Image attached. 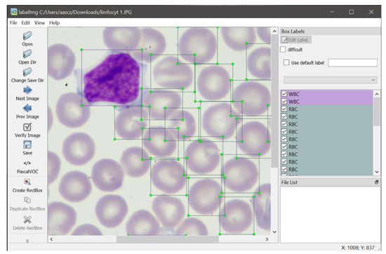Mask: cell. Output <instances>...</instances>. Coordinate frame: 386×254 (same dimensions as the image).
Masks as SVG:
<instances>
[{
    "instance_id": "1",
    "label": "cell",
    "mask_w": 386,
    "mask_h": 254,
    "mask_svg": "<svg viewBox=\"0 0 386 254\" xmlns=\"http://www.w3.org/2000/svg\"><path fill=\"white\" fill-rule=\"evenodd\" d=\"M141 69L129 52L109 54L83 77V94L89 104L127 105L140 94Z\"/></svg>"
},
{
    "instance_id": "2",
    "label": "cell",
    "mask_w": 386,
    "mask_h": 254,
    "mask_svg": "<svg viewBox=\"0 0 386 254\" xmlns=\"http://www.w3.org/2000/svg\"><path fill=\"white\" fill-rule=\"evenodd\" d=\"M180 57L187 63L205 64L214 59L217 53V38L208 27L187 28L178 42Z\"/></svg>"
},
{
    "instance_id": "3",
    "label": "cell",
    "mask_w": 386,
    "mask_h": 254,
    "mask_svg": "<svg viewBox=\"0 0 386 254\" xmlns=\"http://www.w3.org/2000/svg\"><path fill=\"white\" fill-rule=\"evenodd\" d=\"M270 89L262 83L246 80L233 90L232 105L242 117H259L267 113L271 105Z\"/></svg>"
},
{
    "instance_id": "4",
    "label": "cell",
    "mask_w": 386,
    "mask_h": 254,
    "mask_svg": "<svg viewBox=\"0 0 386 254\" xmlns=\"http://www.w3.org/2000/svg\"><path fill=\"white\" fill-rule=\"evenodd\" d=\"M242 116L229 102L220 101L209 106L202 113L201 127L210 137L227 141L236 135Z\"/></svg>"
},
{
    "instance_id": "5",
    "label": "cell",
    "mask_w": 386,
    "mask_h": 254,
    "mask_svg": "<svg viewBox=\"0 0 386 254\" xmlns=\"http://www.w3.org/2000/svg\"><path fill=\"white\" fill-rule=\"evenodd\" d=\"M221 179L225 188L233 193H247L258 186L260 170L252 159L232 157L227 160L221 169Z\"/></svg>"
},
{
    "instance_id": "6",
    "label": "cell",
    "mask_w": 386,
    "mask_h": 254,
    "mask_svg": "<svg viewBox=\"0 0 386 254\" xmlns=\"http://www.w3.org/2000/svg\"><path fill=\"white\" fill-rule=\"evenodd\" d=\"M152 75L159 87L170 90H186L194 79L192 66L175 55H166L158 60L152 68Z\"/></svg>"
},
{
    "instance_id": "7",
    "label": "cell",
    "mask_w": 386,
    "mask_h": 254,
    "mask_svg": "<svg viewBox=\"0 0 386 254\" xmlns=\"http://www.w3.org/2000/svg\"><path fill=\"white\" fill-rule=\"evenodd\" d=\"M236 144L239 152L252 157H261L271 150L272 139L268 126L260 120L242 122L236 132Z\"/></svg>"
},
{
    "instance_id": "8",
    "label": "cell",
    "mask_w": 386,
    "mask_h": 254,
    "mask_svg": "<svg viewBox=\"0 0 386 254\" xmlns=\"http://www.w3.org/2000/svg\"><path fill=\"white\" fill-rule=\"evenodd\" d=\"M184 157L190 172L206 175L214 171L220 165L221 152L215 142L201 138L191 141L186 146Z\"/></svg>"
},
{
    "instance_id": "9",
    "label": "cell",
    "mask_w": 386,
    "mask_h": 254,
    "mask_svg": "<svg viewBox=\"0 0 386 254\" xmlns=\"http://www.w3.org/2000/svg\"><path fill=\"white\" fill-rule=\"evenodd\" d=\"M224 199L222 185L210 178L194 182L188 190V204L190 209L199 215H211L216 212Z\"/></svg>"
},
{
    "instance_id": "10",
    "label": "cell",
    "mask_w": 386,
    "mask_h": 254,
    "mask_svg": "<svg viewBox=\"0 0 386 254\" xmlns=\"http://www.w3.org/2000/svg\"><path fill=\"white\" fill-rule=\"evenodd\" d=\"M196 89L199 95L206 101H221L230 93V73L225 67L219 64L206 66L196 78Z\"/></svg>"
},
{
    "instance_id": "11",
    "label": "cell",
    "mask_w": 386,
    "mask_h": 254,
    "mask_svg": "<svg viewBox=\"0 0 386 254\" xmlns=\"http://www.w3.org/2000/svg\"><path fill=\"white\" fill-rule=\"evenodd\" d=\"M253 223L251 199L233 197L226 201L220 210V226L227 234H244L252 228Z\"/></svg>"
},
{
    "instance_id": "12",
    "label": "cell",
    "mask_w": 386,
    "mask_h": 254,
    "mask_svg": "<svg viewBox=\"0 0 386 254\" xmlns=\"http://www.w3.org/2000/svg\"><path fill=\"white\" fill-rule=\"evenodd\" d=\"M152 185L166 195H174L185 186L187 176L185 167L175 159L156 161L150 171Z\"/></svg>"
},
{
    "instance_id": "13",
    "label": "cell",
    "mask_w": 386,
    "mask_h": 254,
    "mask_svg": "<svg viewBox=\"0 0 386 254\" xmlns=\"http://www.w3.org/2000/svg\"><path fill=\"white\" fill-rule=\"evenodd\" d=\"M142 104L150 119L167 120L180 109L182 97L179 92L173 90L151 89L143 94Z\"/></svg>"
},
{
    "instance_id": "14",
    "label": "cell",
    "mask_w": 386,
    "mask_h": 254,
    "mask_svg": "<svg viewBox=\"0 0 386 254\" xmlns=\"http://www.w3.org/2000/svg\"><path fill=\"white\" fill-rule=\"evenodd\" d=\"M58 121L68 128H78L85 125L91 115L89 103L76 92H66L60 96L55 105Z\"/></svg>"
},
{
    "instance_id": "15",
    "label": "cell",
    "mask_w": 386,
    "mask_h": 254,
    "mask_svg": "<svg viewBox=\"0 0 386 254\" xmlns=\"http://www.w3.org/2000/svg\"><path fill=\"white\" fill-rule=\"evenodd\" d=\"M149 115L142 106L132 105L117 113L114 127L119 137L125 140L140 138L147 127Z\"/></svg>"
},
{
    "instance_id": "16",
    "label": "cell",
    "mask_w": 386,
    "mask_h": 254,
    "mask_svg": "<svg viewBox=\"0 0 386 254\" xmlns=\"http://www.w3.org/2000/svg\"><path fill=\"white\" fill-rule=\"evenodd\" d=\"M124 176L125 173L120 163L110 158L97 161L91 169L92 181L102 192H112L119 189Z\"/></svg>"
},
{
    "instance_id": "17",
    "label": "cell",
    "mask_w": 386,
    "mask_h": 254,
    "mask_svg": "<svg viewBox=\"0 0 386 254\" xmlns=\"http://www.w3.org/2000/svg\"><path fill=\"white\" fill-rule=\"evenodd\" d=\"M95 153V144L92 137L84 132H74L67 136L62 146L65 160L74 166L89 162Z\"/></svg>"
},
{
    "instance_id": "18",
    "label": "cell",
    "mask_w": 386,
    "mask_h": 254,
    "mask_svg": "<svg viewBox=\"0 0 386 254\" xmlns=\"http://www.w3.org/2000/svg\"><path fill=\"white\" fill-rule=\"evenodd\" d=\"M152 210L160 225L165 229H175L184 219L186 208L178 197L162 195L152 202Z\"/></svg>"
},
{
    "instance_id": "19",
    "label": "cell",
    "mask_w": 386,
    "mask_h": 254,
    "mask_svg": "<svg viewBox=\"0 0 386 254\" xmlns=\"http://www.w3.org/2000/svg\"><path fill=\"white\" fill-rule=\"evenodd\" d=\"M142 144L146 151L154 157H170L177 150V139L167 127L154 126L145 129Z\"/></svg>"
},
{
    "instance_id": "20",
    "label": "cell",
    "mask_w": 386,
    "mask_h": 254,
    "mask_svg": "<svg viewBox=\"0 0 386 254\" xmlns=\"http://www.w3.org/2000/svg\"><path fill=\"white\" fill-rule=\"evenodd\" d=\"M128 206L126 199L119 195L108 194L97 202L95 216L100 223L107 228H115L126 218Z\"/></svg>"
},
{
    "instance_id": "21",
    "label": "cell",
    "mask_w": 386,
    "mask_h": 254,
    "mask_svg": "<svg viewBox=\"0 0 386 254\" xmlns=\"http://www.w3.org/2000/svg\"><path fill=\"white\" fill-rule=\"evenodd\" d=\"M142 38L137 27H107L102 31V41L109 50L132 52L138 47Z\"/></svg>"
},
{
    "instance_id": "22",
    "label": "cell",
    "mask_w": 386,
    "mask_h": 254,
    "mask_svg": "<svg viewBox=\"0 0 386 254\" xmlns=\"http://www.w3.org/2000/svg\"><path fill=\"white\" fill-rule=\"evenodd\" d=\"M48 74L55 80L69 77L76 64V56L72 50L63 43H55L48 48Z\"/></svg>"
},
{
    "instance_id": "23",
    "label": "cell",
    "mask_w": 386,
    "mask_h": 254,
    "mask_svg": "<svg viewBox=\"0 0 386 254\" xmlns=\"http://www.w3.org/2000/svg\"><path fill=\"white\" fill-rule=\"evenodd\" d=\"M77 220L75 209L62 202H52L48 205L47 232L49 236L68 234Z\"/></svg>"
},
{
    "instance_id": "24",
    "label": "cell",
    "mask_w": 386,
    "mask_h": 254,
    "mask_svg": "<svg viewBox=\"0 0 386 254\" xmlns=\"http://www.w3.org/2000/svg\"><path fill=\"white\" fill-rule=\"evenodd\" d=\"M140 29V43L131 55L138 62H153L165 52L167 47L166 38L161 31L155 28L142 27Z\"/></svg>"
},
{
    "instance_id": "25",
    "label": "cell",
    "mask_w": 386,
    "mask_h": 254,
    "mask_svg": "<svg viewBox=\"0 0 386 254\" xmlns=\"http://www.w3.org/2000/svg\"><path fill=\"white\" fill-rule=\"evenodd\" d=\"M92 183L88 176L80 171L64 174L58 185L60 196L66 201L77 203L85 200L91 193Z\"/></svg>"
},
{
    "instance_id": "26",
    "label": "cell",
    "mask_w": 386,
    "mask_h": 254,
    "mask_svg": "<svg viewBox=\"0 0 386 254\" xmlns=\"http://www.w3.org/2000/svg\"><path fill=\"white\" fill-rule=\"evenodd\" d=\"M251 199L256 227L265 232H270L272 228L270 183L265 182L259 184Z\"/></svg>"
},
{
    "instance_id": "27",
    "label": "cell",
    "mask_w": 386,
    "mask_h": 254,
    "mask_svg": "<svg viewBox=\"0 0 386 254\" xmlns=\"http://www.w3.org/2000/svg\"><path fill=\"white\" fill-rule=\"evenodd\" d=\"M145 148L131 146L125 149L120 157V164L126 175L131 178H140L149 169L151 159Z\"/></svg>"
},
{
    "instance_id": "28",
    "label": "cell",
    "mask_w": 386,
    "mask_h": 254,
    "mask_svg": "<svg viewBox=\"0 0 386 254\" xmlns=\"http://www.w3.org/2000/svg\"><path fill=\"white\" fill-rule=\"evenodd\" d=\"M219 31L225 45L235 52L247 50L257 40L253 27H221Z\"/></svg>"
},
{
    "instance_id": "29",
    "label": "cell",
    "mask_w": 386,
    "mask_h": 254,
    "mask_svg": "<svg viewBox=\"0 0 386 254\" xmlns=\"http://www.w3.org/2000/svg\"><path fill=\"white\" fill-rule=\"evenodd\" d=\"M125 227L129 236H156L161 232V225L156 216L145 209L135 211Z\"/></svg>"
},
{
    "instance_id": "30",
    "label": "cell",
    "mask_w": 386,
    "mask_h": 254,
    "mask_svg": "<svg viewBox=\"0 0 386 254\" xmlns=\"http://www.w3.org/2000/svg\"><path fill=\"white\" fill-rule=\"evenodd\" d=\"M167 120L166 127L177 140L187 141L194 137L197 133L196 118L187 110H178Z\"/></svg>"
},
{
    "instance_id": "31",
    "label": "cell",
    "mask_w": 386,
    "mask_h": 254,
    "mask_svg": "<svg viewBox=\"0 0 386 254\" xmlns=\"http://www.w3.org/2000/svg\"><path fill=\"white\" fill-rule=\"evenodd\" d=\"M246 68L249 74L259 80L271 78V48L258 46L247 56Z\"/></svg>"
},
{
    "instance_id": "32",
    "label": "cell",
    "mask_w": 386,
    "mask_h": 254,
    "mask_svg": "<svg viewBox=\"0 0 386 254\" xmlns=\"http://www.w3.org/2000/svg\"><path fill=\"white\" fill-rule=\"evenodd\" d=\"M209 232L206 224L195 217L184 218L174 230L175 235L207 236Z\"/></svg>"
},
{
    "instance_id": "33",
    "label": "cell",
    "mask_w": 386,
    "mask_h": 254,
    "mask_svg": "<svg viewBox=\"0 0 386 254\" xmlns=\"http://www.w3.org/2000/svg\"><path fill=\"white\" fill-rule=\"evenodd\" d=\"M61 167V160L58 155L51 150L48 151V183L52 184L58 177Z\"/></svg>"
},
{
    "instance_id": "34",
    "label": "cell",
    "mask_w": 386,
    "mask_h": 254,
    "mask_svg": "<svg viewBox=\"0 0 386 254\" xmlns=\"http://www.w3.org/2000/svg\"><path fill=\"white\" fill-rule=\"evenodd\" d=\"M72 236H102L100 229L94 225L86 223L76 227L71 233Z\"/></svg>"
},
{
    "instance_id": "35",
    "label": "cell",
    "mask_w": 386,
    "mask_h": 254,
    "mask_svg": "<svg viewBox=\"0 0 386 254\" xmlns=\"http://www.w3.org/2000/svg\"><path fill=\"white\" fill-rule=\"evenodd\" d=\"M255 28V33L257 37L260 38L261 41L266 44H270L271 43V27H258Z\"/></svg>"
},
{
    "instance_id": "36",
    "label": "cell",
    "mask_w": 386,
    "mask_h": 254,
    "mask_svg": "<svg viewBox=\"0 0 386 254\" xmlns=\"http://www.w3.org/2000/svg\"><path fill=\"white\" fill-rule=\"evenodd\" d=\"M48 130H50L51 128V126L53 125V115H52L51 110L50 107H48Z\"/></svg>"
}]
</instances>
